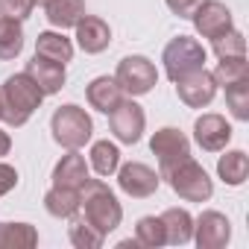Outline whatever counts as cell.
I'll return each mask as SVG.
<instances>
[{
    "mask_svg": "<svg viewBox=\"0 0 249 249\" xmlns=\"http://www.w3.org/2000/svg\"><path fill=\"white\" fill-rule=\"evenodd\" d=\"M41 103H44V91L24 71L6 76L0 85V120L12 129L30 123V117L41 108Z\"/></svg>",
    "mask_w": 249,
    "mask_h": 249,
    "instance_id": "obj_1",
    "label": "cell"
},
{
    "mask_svg": "<svg viewBox=\"0 0 249 249\" xmlns=\"http://www.w3.org/2000/svg\"><path fill=\"white\" fill-rule=\"evenodd\" d=\"M79 217L94 226L100 234L108 237V231H114L123 223V205L117 202L114 191L103 182V179H88V185L79 191Z\"/></svg>",
    "mask_w": 249,
    "mask_h": 249,
    "instance_id": "obj_2",
    "label": "cell"
},
{
    "mask_svg": "<svg viewBox=\"0 0 249 249\" xmlns=\"http://www.w3.org/2000/svg\"><path fill=\"white\" fill-rule=\"evenodd\" d=\"M50 132L62 150H82L94 135V120L82 106L65 103L50 117Z\"/></svg>",
    "mask_w": 249,
    "mask_h": 249,
    "instance_id": "obj_3",
    "label": "cell"
},
{
    "mask_svg": "<svg viewBox=\"0 0 249 249\" xmlns=\"http://www.w3.org/2000/svg\"><path fill=\"white\" fill-rule=\"evenodd\" d=\"M161 179H167L170 191L179 199H185V202H208L214 196V179L205 173V167L194 156H188L179 164H173Z\"/></svg>",
    "mask_w": 249,
    "mask_h": 249,
    "instance_id": "obj_4",
    "label": "cell"
},
{
    "mask_svg": "<svg viewBox=\"0 0 249 249\" xmlns=\"http://www.w3.org/2000/svg\"><path fill=\"white\" fill-rule=\"evenodd\" d=\"M161 62H164L167 79L176 82V79H182V76H188V73L205 68L208 53H205V47H202L196 38H191V36H176V38H170V41L164 44Z\"/></svg>",
    "mask_w": 249,
    "mask_h": 249,
    "instance_id": "obj_5",
    "label": "cell"
},
{
    "mask_svg": "<svg viewBox=\"0 0 249 249\" xmlns=\"http://www.w3.org/2000/svg\"><path fill=\"white\" fill-rule=\"evenodd\" d=\"M114 79L126 97H144L159 85V71L147 56H123L117 62Z\"/></svg>",
    "mask_w": 249,
    "mask_h": 249,
    "instance_id": "obj_6",
    "label": "cell"
},
{
    "mask_svg": "<svg viewBox=\"0 0 249 249\" xmlns=\"http://www.w3.org/2000/svg\"><path fill=\"white\" fill-rule=\"evenodd\" d=\"M108 126H111V135L120 141V144H138L144 138V129H147V114H144V106L135 103V97H123L111 111H108Z\"/></svg>",
    "mask_w": 249,
    "mask_h": 249,
    "instance_id": "obj_7",
    "label": "cell"
},
{
    "mask_svg": "<svg viewBox=\"0 0 249 249\" xmlns=\"http://www.w3.org/2000/svg\"><path fill=\"white\" fill-rule=\"evenodd\" d=\"M150 150L159 159V176H164L173 164H179L182 159L191 156V138L176 126H161V129L153 132Z\"/></svg>",
    "mask_w": 249,
    "mask_h": 249,
    "instance_id": "obj_8",
    "label": "cell"
},
{
    "mask_svg": "<svg viewBox=\"0 0 249 249\" xmlns=\"http://www.w3.org/2000/svg\"><path fill=\"white\" fill-rule=\"evenodd\" d=\"M114 176H117L120 191L126 194V196H132V199H147L161 185V176L150 164H144V161H126V164H120Z\"/></svg>",
    "mask_w": 249,
    "mask_h": 249,
    "instance_id": "obj_9",
    "label": "cell"
},
{
    "mask_svg": "<svg viewBox=\"0 0 249 249\" xmlns=\"http://www.w3.org/2000/svg\"><path fill=\"white\" fill-rule=\"evenodd\" d=\"M173 85H176V97L188 108H205V106H211L214 97H217V91H220V85L214 82V73L208 68H199V71L176 79Z\"/></svg>",
    "mask_w": 249,
    "mask_h": 249,
    "instance_id": "obj_10",
    "label": "cell"
},
{
    "mask_svg": "<svg viewBox=\"0 0 249 249\" xmlns=\"http://www.w3.org/2000/svg\"><path fill=\"white\" fill-rule=\"evenodd\" d=\"M194 141L202 153H223L231 141V123L217 111H205L194 120Z\"/></svg>",
    "mask_w": 249,
    "mask_h": 249,
    "instance_id": "obj_11",
    "label": "cell"
},
{
    "mask_svg": "<svg viewBox=\"0 0 249 249\" xmlns=\"http://www.w3.org/2000/svg\"><path fill=\"white\" fill-rule=\"evenodd\" d=\"M196 30V36L214 41L217 36L229 33L234 27V18H231V9L226 3H220V0H202V3L194 9V15L188 18Z\"/></svg>",
    "mask_w": 249,
    "mask_h": 249,
    "instance_id": "obj_12",
    "label": "cell"
},
{
    "mask_svg": "<svg viewBox=\"0 0 249 249\" xmlns=\"http://www.w3.org/2000/svg\"><path fill=\"white\" fill-rule=\"evenodd\" d=\"M199 249H223L231 240V220L223 211H202L199 217H194V237H191Z\"/></svg>",
    "mask_w": 249,
    "mask_h": 249,
    "instance_id": "obj_13",
    "label": "cell"
},
{
    "mask_svg": "<svg viewBox=\"0 0 249 249\" xmlns=\"http://www.w3.org/2000/svg\"><path fill=\"white\" fill-rule=\"evenodd\" d=\"M73 38H76V47L88 56H100L111 47V27L97 18V15H82L73 27Z\"/></svg>",
    "mask_w": 249,
    "mask_h": 249,
    "instance_id": "obj_14",
    "label": "cell"
},
{
    "mask_svg": "<svg viewBox=\"0 0 249 249\" xmlns=\"http://www.w3.org/2000/svg\"><path fill=\"white\" fill-rule=\"evenodd\" d=\"M88 179H91V167L79 150H68L53 167V185H59V188L82 191L88 185Z\"/></svg>",
    "mask_w": 249,
    "mask_h": 249,
    "instance_id": "obj_15",
    "label": "cell"
},
{
    "mask_svg": "<svg viewBox=\"0 0 249 249\" xmlns=\"http://www.w3.org/2000/svg\"><path fill=\"white\" fill-rule=\"evenodd\" d=\"M24 73L44 91V97L50 94H59L68 82V73H65V65L59 62H50V59H41V56H33L24 68Z\"/></svg>",
    "mask_w": 249,
    "mask_h": 249,
    "instance_id": "obj_16",
    "label": "cell"
},
{
    "mask_svg": "<svg viewBox=\"0 0 249 249\" xmlns=\"http://www.w3.org/2000/svg\"><path fill=\"white\" fill-rule=\"evenodd\" d=\"M123 97L120 91V85H117V79L114 76H94L88 85H85V100H88V106L94 108V111H103V114H108Z\"/></svg>",
    "mask_w": 249,
    "mask_h": 249,
    "instance_id": "obj_17",
    "label": "cell"
},
{
    "mask_svg": "<svg viewBox=\"0 0 249 249\" xmlns=\"http://www.w3.org/2000/svg\"><path fill=\"white\" fill-rule=\"evenodd\" d=\"M36 56L59 62V65H68L73 59V41L62 30H44L36 38Z\"/></svg>",
    "mask_w": 249,
    "mask_h": 249,
    "instance_id": "obj_18",
    "label": "cell"
},
{
    "mask_svg": "<svg viewBox=\"0 0 249 249\" xmlns=\"http://www.w3.org/2000/svg\"><path fill=\"white\" fill-rule=\"evenodd\" d=\"M164 223V240L170 246H185L194 237V217L188 208H167L164 214H159Z\"/></svg>",
    "mask_w": 249,
    "mask_h": 249,
    "instance_id": "obj_19",
    "label": "cell"
},
{
    "mask_svg": "<svg viewBox=\"0 0 249 249\" xmlns=\"http://www.w3.org/2000/svg\"><path fill=\"white\" fill-rule=\"evenodd\" d=\"M217 176L223 179V185L240 188L249 176V156L243 150H223V156L217 159Z\"/></svg>",
    "mask_w": 249,
    "mask_h": 249,
    "instance_id": "obj_20",
    "label": "cell"
},
{
    "mask_svg": "<svg viewBox=\"0 0 249 249\" xmlns=\"http://www.w3.org/2000/svg\"><path fill=\"white\" fill-rule=\"evenodd\" d=\"M79 191H71V188H59L53 185L47 194H44V211L56 220H71L79 214Z\"/></svg>",
    "mask_w": 249,
    "mask_h": 249,
    "instance_id": "obj_21",
    "label": "cell"
},
{
    "mask_svg": "<svg viewBox=\"0 0 249 249\" xmlns=\"http://www.w3.org/2000/svg\"><path fill=\"white\" fill-rule=\"evenodd\" d=\"M85 15V0H53L44 9V18L53 30H73L76 21Z\"/></svg>",
    "mask_w": 249,
    "mask_h": 249,
    "instance_id": "obj_22",
    "label": "cell"
},
{
    "mask_svg": "<svg viewBox=\"0 0 249 249\" xmlns=\"http://www.w3.org/2000/svg\"><path fill=\"white\" fill-rule=\"evenodd\" d=\"M88 167L100 176V179H108L117 173L120 167V150L114 141H94L91 144V153H88Z\"/></svg>",
    "mask_w": 249,
    "mask_h": 249,
    "instance_id": "obj_23",
    "label": "cell"
},
{
    "mask_svg": "<svg viewBox=\"0 0 249 249\" xmlns=\"http://www.w3.org/2000/svg\"><path fill=\"white\" fill-rule=\"evenodd\" d=\"M24 53V24L15 18H0V62H12Z\"/></svg>",
    "mask_w": 249,
    "mask_h": 249,
    "instance_id": "obj_24",
    "label": "cell"
},
{
    "mask_svg": "<svg viewBox=\"0 0 249 249\" xmlns=\"http://www.w3.org/2000/svg\"><path fill=\"white\" fill-rule=\"evenodd\" d=\"M0 246L3 249H30L38 246V231L30 223H0Z\"/></svg>",
    "mask_w": 249,
    "mask_h": 249,
    "instance_id": "obj_25",
    "label": "cell"
},
{
    "mask_svg": "<svg viewBox=\"0 0 249 249\" xmlns=\"http://www.w3.org/2000/svg\"><path fill=\"white\" fill-rule=\"evenodd\" d=\"M211 73H214V82H217L220 88H226V85H234V82H240V79H249V62H246V56L220 59Z\"/></svg>",
    "mask_w": 249,
    "mask_h": 249,
    "instance_id": "obj_26",
    "label": "cell"
},
{
    "mask_svg": "<svg viewBox=\"0 0 249 249\" xmlns=\"http://www.w3.org/2000/svg\"><path fill=\"white\" fill-rule=\"evenodd\" d=\"M135 240L138 246H147V249H159V246H167L164 240V223L161 217L150 214V217H141L135 223Z\"/></svg>",
    "mask_w": 249,
    "mask_h": 249,
    "instance_id": "obj_27",
    "label": "cell"
},
{
    "mask_svg": "<svg viewBox=\"0 0 249 249\" xmlns=\"http://www.w3.org/2000/svg\"><path fill=\"white\" fill-rule=\"evenodd\" d=\"M68 237L76 249H100L106 243V234H100L94 226H88L79 214L71 217V226H68Z\"/></svg>",
    "mask_w": 249,
    "mask_h": 249,
    "instance_id": "obj_28",
    "label": "cell"
},
{
    "mask_svg": "<svg viewBox=\"0 0 249 249\" xmlns=\"http://www.w3.org/2000/svg\"><path fill=\"white\" fill-rule=\"evenodd\" d=\"M226 108L231 111L234 120H240V123L249 120V79L226 85Z\"/></svg>",
    "mask_w": 249,
    "mask_h": 249,
    "instance_id": "obj_29",
    "label": "cell"
},
{
    "mask_svg": "<svg viewBox=\"0 0 249 249\" xmlns=\"http://www.w3.org/2000/svg\"><path fill=\"white\" fill-rule=\"evenodd\" d=\"M211 50H214L217 59L246 56V38H243V33H240L237 27H231L229 33H223V36H217V38L211 41Z\"/></svg>",
    "mask_w": 249,
    "mask_h": 249,
    "instance_id": "obj_30",
    "label": "cell"
},
{
    "mask_svg": "<svg viewBox=\"0 0 249 249\" xmlns=\"http://www.w3.org/2000/svg\"><path fill=\"white\" fill-rule=\"evenodd\" d=\"M33 0H0V18H15V21H27L33 15Z\"/></svg>",
    "mask_w": 249,
    "mask_h": 249,
    "instance_id": "obj_31",
    "label": "cell"
},
{
    "mask_svg": "<svg viewBox=\"0 0 249 249\" xmlns=\"http://www.w3.org/2000/svg\"><path fill=\"white\" fill-rule=\"evenodd\" d=\"M18 170L12 167V164H6V161H0V196H6L9 191H15L18 188Z\"/></svg>",
    "mask_w": 249,
    "mask_h": 249,
    "instance_id": "obj_32",
    "label": "cell"
},
{
    "mask_svg": "<svg viewBox=\"0 0 249 249\" xmlns=\"http://www.w3.org/2000/svg\"><path fill=\"white\" fill-rule=\"evenodd\" d=\"M164 3H167V9H170L176 18H185V21H188L202 0H164Z\"/></svg>",
    "mask_w": 249,
    "mask_h": 249,
    "instance_id": "obj_33",
    "label": "cell"
},
{
    "mask_svg": "<svg viewBox=\"0 0 249 249\" xmlns=\"http://www.w3.org/2000/svg\"><path fill=\"white\" fill-rule=\"evenodd\" d=\"M9 150H12V138H9L6 129H0V159L9 156Z\"/></svg>",
    "mask_w": 249,
    "mask_h": 249,
    "instance_id": "obj_34",
    "label": "cell"
},
{
    "mask_svg": "<svg viewBox=\"0 0 249 249\" xmlns=\"http://www.w3.org/2000/svg\"><path fill=\"white\" fill-rule=\"evenodd\" d=\"M53 3V0H33V6H38V9H47Z\"/></svg>",
    "mask_w": 249,
    "mask_h": 249,
    "instance_id": "obj_35",
    "label": "cell"
}]
</instances>
